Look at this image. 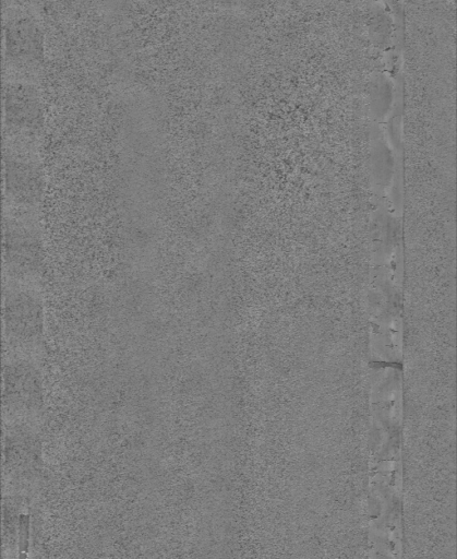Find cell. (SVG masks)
<instances>
[{"label":"cell","mask_w":457,"mask_h":559,"mask_svg":"<svg viewBox=\"0 0 457 559\" xmlns=\"http://www.w3.org/2000/svg\"><path fill=\"white\" fill-rule=\"evenodd\" d=\"M44 318L40 282L3 278L4 341L16 358L32 360L41 349Z\"/></svg>","instance_id":"obj_1"},{"label":"cell","mask_w":457,"mask_h":559,"mask_svg":"<svg viewBox=\"0 0 457 559\" xmlns=\"http://www.w3.org/2000/svg\"><path fill=\"white\" fill-rule=\"evenodd\" d=\"M44 239L38 210L4 206L3 278L40 282Z\"/></svg>","instance_id":"obj_2"},{"label":"cell","mask_w":457,"mask_h":559,"mask_svg":"<svg viewBox=\"0 0 457 559\" xmlns=\"http://www.w3.org/2000/svg\"><path fill=\"white\" fill-rule=\"evenodd\" d=\"M45 62V33L36 11L3 9V68L22 74L37 73Z\"/></svg>","instance_id":"obj_3"},{"label":"cell","mask_w":457,"mask_h":559,"mask_svg":"<svg viewBox=\"0 0 457 559\" xmlns=\"http://www.w3.org/2000/svg\"><path fill=\"white\" fill-rule=\"evenodd\" d=\"M38 144L3 139L4 206L38 210L45 175Z\"/></svg>","instance_id":"obj_4"},{"label":"cell","mask_w":457,"mask_h":559,"mask_svg":"<svg viewBox=\"0 0 457 559\" xmlns=\"http://www.w3.org/2000/svg\"><path fill=\"white\" fill-rule=\"evenodd\" d=\"M44 121V106L37 85L25 79L5 80L3 83L4 139L38 144Z\"/></svg>","instance_id":"obj_5"},{"label":"cell","mask_w":457,"mask_h":559,"mask_svg":"<svg viewBox=\"0 0 457 559\" xmlns=\"http://www.w3.org/2000/svg\"><path fill=\"white\" fill-rule=\"evenodd\" d=\"M43 406L40 378L33 360L13 358L3 369V407L11 423L31 424Z\"/></svg>","instance_id":"obj_6"},{"label":"cell","mask_w":457,"mask_h":559,"mask_svg":"<svg viewBox=\"0 0 457 559\" xmlns=\"http://www.w3.org/2000/svg\"><path fill=\"white\" fill-rule=\"evenodd\" d=\"M29 424L11 423L5 432L4 474L9 476L15 492L28 493L37 478L39 447Z\"/></svg>","instance_id":"obj_7"},{"label":"cell","mask_w":457,"mask_h":559,"mask_svg":"<svg viewBox=\"0 0 457 559\" xmlns=\"http://www.w3.org/2000/svg\"><path fill=\"white\" fill-rule=\"evenodd\" d=\"M45 0H3V9L20 7L31 9L37 12V9L44 4Z\"/></svg>","instance_id":"obj_8"}]
</instances>
